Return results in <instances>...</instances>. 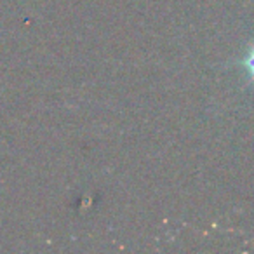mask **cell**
Here are the masks:
<instances>
[{
    "instance_id": "cell-1",
    "label": "cell",
    "mask_w": 254,
    "mask_h": 254,
    "mask_svg": "<svg viewBox=\"0 0 254 254\" xmlns=\"http://www.w3.org/2000/svg\"><path fill=\"white\" fill-rule=\"evenodd\" d=\"M246 66H247V70H249L251 77L254 78V47L251 49V53L247 54V58H246Z\"/></svg>"
}]
</instances>
